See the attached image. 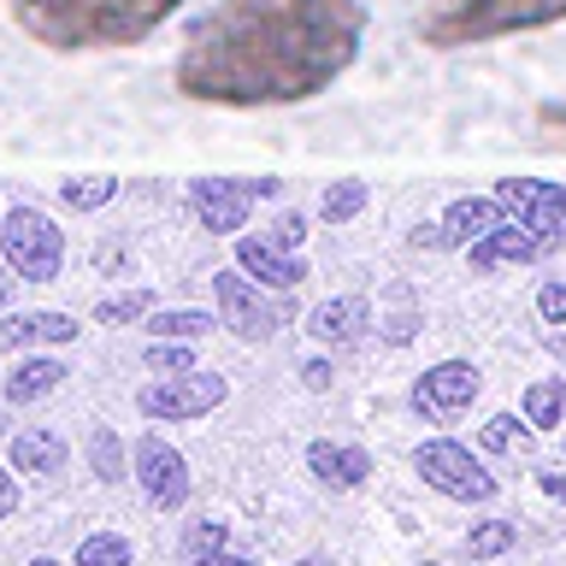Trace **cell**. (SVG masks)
Wrapping results in <instances>:
<instances>
[{"mask_svg": "<svg viewBox=\"0 0 566 566\" xmlns=\"http://www.w3.org/2000/svg\"><path fill=\"white\" fill-rule=\"evenodd\" d=\"M77 318L71 313H12L0 318V348H30V343H77Z\"/></svg>", "mask_w": 566, "mask_h": 566, "instance_id": "17", "label": "cell"}, {"mask_svg": "<svg viewBox=\"0 0 566 566\" xmlns=\"http://www.w3.org/2000/svg\"><path fill=\"white\" fill-rule=\"evenodd\" d=\"M237 272L265 283V290H283L290 295L295 283H307V260L295 248H283L272 237H237Z\"/></svg>", "mask_w": 566, "mask_h": 566, "instance_id": "13", "label": "cell"}, {"mask_svg": "<svg viewBox=\"0 0 566 566\" xmlns=\"http://www.w3.org/2000/svg\"><path fill=\"white\" fill-rule=\"evenodd\" d=\"M537 313H543V325H566V283L560 277L537 283Z\"/></svg>", "mask_w": 566, "mask_h": 566, "instance_id": "30", "label": "cell"}, {"mask_svg": "<svg viewBox=\"0 0 566 566\" xmlns=\"http://www.w3.org/2000/svg\"><path fill=\"white\" fill-rule=\"evenodd\" d=\"M555 248H560L555 237H537V230H525L520 219H502L467 248V260H472V272H502V265H537V260L555 254Z\"/></svg>", "mask_w": 566, "mask_h": 566, "instance_id": "10", "label": "cell"}, {"mask_svg": "<svg viewBox=\"0 0 566 566\" xmlns=\"http://www.w3.org/2000/svg\"><path fill=\"white\" fill-rule=\"evenodd\" d=\"M118 195V177H65L60 184V201L65 207H77V212H95V207H106Z\"/></svg>", "mask_w": 566, "mask_h": 566, "instance_id": "24", "label": "cell"}, {"mask_svg": "<svg viewBox=\"0 0 566 566\" xmlns=\"http://www.w3.org/2000/svg\"><path fill=\"white\" fill-rule=\"evenodd\" d=\"M77 566H130V543L113 537V531H95V537L77 543Z\"/></svg>", "mask_w": 566, "mask_h": 566, "instance_id": "26", "label": "cell"}, {"mask_svg": "<svg viewBox=\"0 0 566 566\" xmlns=\"http://www.w3.org/2000/svg\"><path fill=\"white\" fill-rule=\"evenodd\" d=\"M366 0H219L177 48L171 83L201 106H301L366 42Z\"/></svg>", "mask_w": 566, "mask_h": 566, "instance_id": "1", "label": "cell"}, {"mask_svg": "<svg viewBox=\"0 0 566 566\" xmlns=\"http://www.w3.org/2000/svg\"><path fill=\"white\" fill-rule=\"evenodd\" d=\"M419 566H442V560H419Z\"/></svg>", "mask_w": 566, "mask_h": 566, "instance_id": "41", "label": "cell"}, {"mask_svg": "<svg viewBox=\"0 0 566 566\" xmlns=\"http://www.w3.org/2000/svg\"><path fill=\"white\" fill-rule=\"evenodd\" d=\"M502 219H507V207L495 201V195H460V201H449V207H442V219H437L442 248H472L484 230H495Z\"/></svg>", "mask_w": 566, "mask_h": 566, "instance_id": "14", "label": "cell"}, {"mask_svg": "<svg viewBox=\"0 0 566 566\" xmlns=\"http://www.w3.org/2000/svg\"><path fill=\"white\" fill-rule=\"evenodd\" d=\"M60 378H65V366H60V360H48V354H35V360H18V366H12V378H7V401H12V407L42 401Z\"/></svg>", "mask_w": 566, "mask_h": 566, "instance_id": "20", "label": "cell"}, {"mask_svg": "<svg viewBox=\"0 0 566 566\" xmlns=\"http://www.w3.org/2000/svg\"><path fill=\"white\" fill-rule=\"evenodd\" d=\"M495 201H502L507 219H520L525 230L566 242V189L560 184H543V177H502V184H495Z\"/></svg>", "mask_w": 566, "mask_h": 566, "instance_id": "9", "label": "cell"}, {"mask_svg": "<svg viewBox=\"0 0 566 566\" xmlns=\"http://www.w3.org/2000/svg\"><path fill=\"white\" fill-rule=\"evenodd\" d=\"M307 472L325 490H360L366 472H371V454L348 449V442H313V449H307Z\"/></svg>", "mask_w": 566, "mask_h": 566, "instance_id": "16", "label": "cell"}, {"mask_svg": "<svg viewBox=\"0 0 566 566\" xmlns=\"http://www.w3.org/2000/svg\"><path fill=\"white\" fill-rule=\"evenodd\" d=\"M12 24L48 53L136 48L184 12V0H7Z\"/></svg>", "mask_w": 566, "mask_h": 566, "instance_id": "2", "label": "cell"}, {"mask_svg": "<svg viewBox=\"0 0 566 566\" xmlns=\"http://www.w3.org/2000/svg\"><path fill=\"white\" fill-rule=\"evenodd\" d=\"M0 254L24 283H53L65 265V230L35 207H12L0 219Z\"/></svg>", "mask_w": 566, "mask_h": 566, "instance_id": "4", "label": "cell"}, {"mask_svg": "<svg viewBox=\"0 0 566 566\" xmlns=\"http://www.w3.org/2000/svg\"><path fill=\"white\" fill-rule=\"evenodd\" d=\"M148 307H154V295H148V290H130V295H113V301H101V307H95V318H101V325H130V318H142Z\"/></svg>", "mask_w": 566, "mask_h": 566, "instance_id": "29", "label": "cell"}, {"mask_svg": "<svg viewBox=\"0 0 566 566\" xmlns=\"http://www.w3.org/2000/svg\"><path fill=\"white\" fill-rule=\"evenodd\" d=\"M537 136L555 142V148H566V101H543L537 106Z\"/></svg>", "mask_w": 566, "mask_h": 566, "instance_id": "31", "label": "cell"}, {"mask_svg": "<svg viewBox=\"0 0 566 566\" xmlns=\"http://www.w3.org/2000/svg\"><path fill=\"white\" fill-rule=\"evenodd\" d=\"M537 484H543L548 502H566V472H537Z\"/></svg>", "mask_w": 566, "mask_h": 566, "instance_id": "35", "label": "cell"}, {"mask_svg": "<svg viewBox=\"0 0 566 566\" xmlns=\"http://www.w3.org/2000/svg\"><path fill=\"white\" fill-rule=\"evenodd\" d=\"M195 348V343H189ZM189 348H148V366L154 371H195V354Z\"/></svg>", "mask_w": 566, "mask_h": 566, "instance_id": "32", "label": "cell"}, {"mask_svg": "<svg viewBox=\"0 0 566 566\" xmlns=\"http://www.w3.org/2000/svg\"><path fill=\"white\" fill-rule=\"evenodd\" d=\"M272 242H283V248H301V219H295V212H283V219H277Z\"/></svg>", "mask_w": 566, "mask_h": 566, "instance_id": "33", "label": "cell"}, {"mask_svg": "<svg viewBox=\"0 0 566 566\" xmlns=\"http://www.w3.org/2000/svg\"><path fill=\"white\" fill-rule=\"evenodd\" d=\"M265 195H277V177H195L189 212L212 237H237L248 224V212H254V201H265Z\"/></svg>", "mask_w": 566, "mask_h": 566, "instance_id": "6", "label": "cell"}, {"mask_svg": "<svg viewBox=\"0 0 566 566\" xmlns=\"http://www.w3.org/2000/svg\"><path fill=\"white\" fill-rule=\"evenodd\" d=\"M0 431H7V413H0Z\"/></svg>", "mask_w": 566, "mask_h": 566, "instance_id": "42", "label": "cell"}, {"mask_svg": "<svg viewBox=\"0 0 566 566\" xmlns=\"http://www.w3.org/2000/svg\"><path fill=\"white\" fill-rule=\"evenodd\" d=\"M219 548H230V525H224V520H201V525L184 531V560H189V566H207Z\"/></svg>", "mask_w": 566, "mask_h": 566, "instance_id": "25", "label": "cell"}, {"mask_svg": "<svg viewBox=\"0 0 566 566\" xmlns=\"http://www.w3.org/2000/svg\"><path fill=\"white\" fill-rule=\"evenodd\" d=\"M136 478H142V495H148L159 513H171V507L189 502V460L177 454L171 442L142 437L136 442Z\"/></svg>", "mask_w": 566, "mask_h": 566, "instance_id": "11", "label": "cell"}, {"mask_svg": "<svg viewBox=\"0 0 566 566\" xmlns=\"http://www.w3.org/2000/svg\"><path fill=\"white\" fill-rule=\"evenodd\" d=\"M7 513H18V478L0 472V520H7Z\"/></svg>", "mask_w": 566, "mask_h": 566, "instance_id": "34", "label": "cell"}, {"mask_svg": "<svg viewBox=\"0 0 566 566\" xmlns=\"http://www.w3.org/2000/svg\"><path fill=\"white\" fill-rule=\"evenodd\" d=\"M30 566H60V560H30Z\"/></svg>", "mask_w": 566, "mask_h": 566, "instance_id": "40", "label": "cell"}, {"mask_svg": "<svg viewBox=\"0 0 566 566\" xmlns=\"http://www.w3.org/2000/svg\"><path fill=\"white\" fill-rule=\"evenodd\" d=\"M230 384L219 371H184V378H166V384H148L136 396V407L148 419H201L212 407H224Z\"/></svg>", "mask_w": 566, "mask_h": 566, "instance_id": "8", "label": "cell"}, {"mask_svg": "<svg viewBox=\"0 0 566 566\" xmlns=\"http://www.w3.org/2000/svg\"><path fill=\"white\" fill-rule=\"evenodd\" d=\"M548 24H566V0H424L419 7V42L437 53L484 48Z\"/></svg>", "mask_w": 566, "mask_h": 566, "instance_id": "3", "label": "cell"}, {"mask_svg": "<svg viewBox=\"0 0 566 566\" xmlns=\"http://www.w3.org/2000/svg\"><path fill=\"white\" fill-rule=\"evenodd\" d=\"M148 331H154V336H171V343H201V336L219 331V318H212V313H195V307H171V313H154Z\"/></svg>", "mask_w": 566, "mask_h": 566, "instance_id": "22", "label": "cell"}, {"mask_svg": "<svg viewBox=\"0 0 566 566\" xmlns=\"http://www.w3.org/2000/svg\"><path fill=\"white\" fill-rule=\"evenodd\" d=\"M413 472L437 495H449V502H495V472H484V460H478L467 442H454V437L419 442V449H413Z\"/></svg>", "mask_w": 566, "mask_h": 566, "instance_id": "5", "label": "cell"}, {"mask_svg": "<svg viewBox=\"0 0 566 566\" xmlns=\"http://www.w3.org/2000/svg\"><path fill=\"white\" fill-rule=\"evenodd\" d=\"M513 543H520V525L513 520H478L467 531V555L472 560H495V555H507Z\"/></svg>", "mask_w": 566, "mask_h": 566, "instance_id": "23", "label": "cell"}, {"mask_svg": "<svg viewBox=\"0 0 566 566\" xmlns=\"http://www.w3.org/2000/svg\"><path fill=\"white\" fill-rule=\"evenodd\" d=\"M88 467H95L106 484H118V478H124V449H118V437L106 431V424H101L95 437H88Z\"/></svg>", "mask_w": 566, "mask_h": 566, "instance_id": "28", "label": "cell"}, {"mask_svg": "<svg viewBox=\"0 0 566 566\" xmlns=\"http://www.w3.org/2000/svg\"><path fill=\"white\" fill-rule=\"evenodd\" d=\"M12 472L60 478L65 472V437L60 431H18L12 437Z\"/></svg>", "mask_w": 566, "mask_h": 566, "instance_id": "18", "label": "cell"}, {"mask_svg": "<svg viewBox=\"0 0 566 566\" xmlns=\"http://www.w3.org/2000/svg\"><path fill=\"white\" fill-rule=\"evenodd\" d=\"M295 566H336V560H325V555H307V560H295Z\"/></svg>", "mask_w": 566, "mask_h": 566, "instance_id": "39", "label": "cell"}, {"mask_svg": "<svg viewBox=\"0 0 566 566\" xmlns=\"http://www.w3.org/2000/svg\"><path fill=\"white\" fill-rule=\"evenodd\" d=\"M366 331H371V307L360 295H336V301H325V307L307 318V336L325 343V348H354Z\"/></svg>", "mask_w": 566, "mask_h": 566, "instance_id": "15", "label": "cell"}, {"mask_svg": "<svg viewBox=\"0 0 566 566\" xmlns=\"http://www.w3.org/2000/svg\"><path fill=\"white\" fill-rule=\"evenodd\" d=\"M7 272H12V265H0V307H7V290H12V277H7Z\"/></svg>", "mask_w": 566, "mask_h": 566, "instance_id": "38", "label": "cell"}, {"mask_svg": "<svg viewBox=\"0 0 566 566\" xmlns=\"http://www.w3.org/2000/svg\"><path fill=\"white\" fill-rule=\"evenodd\" d=\"M520 413L531 431H555V424H566V378H537L520 396Z\"/></svg>", "mask_w": 566, "mask_h": 566, "instance_id": "19", "label": "cell"}, {"mask_svg": "<svg viewBox=\"0 0 566 566\" xmlns=\"http://www.w3.org/2000/svg\"><path fill=\"white\" fill-rule=\"evenodd\" d=\"M478 389H484V371H478L472 360H437L431 371H419L413 378V413L424 424H454L467 407L478 401Z\"/></svg>", "mask_w": 566, "mask_h": 566, "instance_id": "7", "label": "cell"}, {"mask_svg": "<svg viewBox=\"0 0 566 566\" xmlns=\"http://www.w3.org/2000/svg\"><path fill=\"white\" fill-rule=\"evenodd\" d=\"M301 378H307V389H325V384H331V366H325V360H313L307 371H301Z\"/></svg>", "mask_w": 566, "mask_h": 566, "instance_id": "37", "label": "cell"}, {"mask_svg": "<svg viewBox=\"0 0 566 566\" xmlns=\"http://www.w3.org/2000/svg\"><path fill=\"white\" fill-rule=\"evenodd\" d=\"M371 201V189L360 184V177H343V184H331L325 195H318V219L325 224H348V219H360Z\"/></svg>", "mask_w": 566, "mask_h": 566, "instance_id": "21", "label": "cell"}, {"mask_svg": "<svg viewBox=\"0 0 566 566\" xmlns=\"http://www.w3.org/2000/svg\"><path fill=\"white\" fill-rule=\"evenodd\" d=\"M484 449H495V454H520V449H531V424H520L513 413H495V419L484 424Z\"/></svg>", "mask_w": 566, "mask_h": 566, "instance_id": "27", "label": "cell"}, {"mask_svg": "<svg viewBox=\"0 0 566 566\" xmlns=\"http://www.w3.org/2000/svg\"><path fill=\"white\" fill-rule=\"evenodd\" d=\"M212 301H219V318H224V325L237 331V336H248V343H265V336L277 331V307L254 295V277L219 272V277H212Z\"/></svg>", "mask_w": 566, "mask_h": 566, "instance_id": "12", "label": "cell"}, {"mask_svg": "<svg viewBox=\"0 0 566 566\" xmlns=\"http://www.w3.org/2000/svg\"><path fill=\"white\" fill-rule=\"evenodd\" d=\"M207 566H260V560H254V555H237V548H219Z\"/></svg>", "mask_w": 566, "mask_h": 566, "instance_id": "36", "label": "cell"}]
</instances>
